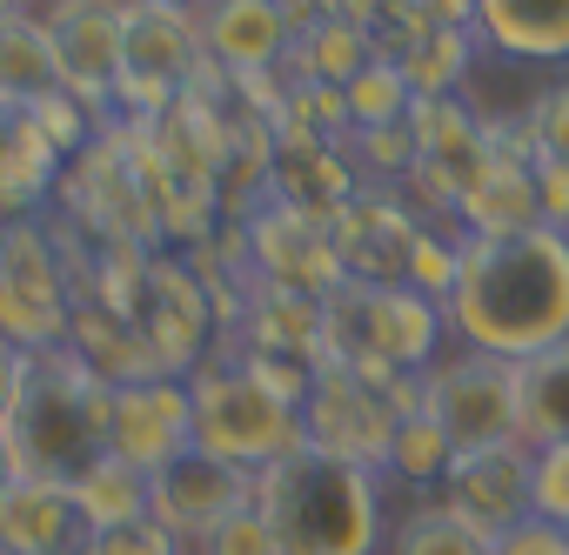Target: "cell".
<instances>
[{"mask_svg":"<svg viewBox=\"0 0 569 555\" xmlns=\"http://www.w3.org/2000/svg\"><path fill=\"white\" fill-rule=\"evenodd\" d=\"M462 241H469V234L422 228V234H416V248H409V268H402V289H416V295H429V302H449L456 268H462Z\"/></svg>","mask_w":569,"mask_h":555,"instance_id":"cell-29","label":"cell"},{"mask_svg":"<svg viewBox=\"0 0 569 555\" xmlns=\"http://www.w3.org/2000/svg\"><path fill=\"white\" fill-rule=\"evenodd\" d=\"M522 128H529V148H536V161H542V168H562V174H569V81L542 88V94L529 101Z\"/></svg>","mask_w":569,"mask_h":555,"instance_id":"cell-30","label":"cell"},{"mask_svg":"<svg viewBox=\"0 0 569 555\" xmlns=\"http://www.w3.org/2000/svg\"><path fill=\"white\" fill-rule=\"evenodd\" d=\"M21 121H28V128H34V134H41V141H48V148H54L61 161H68V154H81V148L94 141V128H101L108 114H94V108H88L81 94L54 88V94H41L34 108H21Z\"/></svg>","mask_w":569,"mask_h":555,"instance_id":"cell-28","label":"cell"},{"mask_svg":"<svg viewBox=\"0 0 569 555\" xmlns=\"http://www.w3.org/2000/svg\"><path fill=\"white\" fill-rule=\"evenodd\" d=\"M21 382H28V349H14L8 335H0V428H8V415L21 402Z\"/></svg>","mask_w":569,"mask_h":555,"instance_id":"cell-36","label":"cell"},{"mask_svg":"<svg viewBox=\"0 0 569 555\" xmlns=\"http://www.w3.org/2000/svg\"><path fill=\"white\" fill-rule=\"evenodd\" d=\"M329 234H336V254H342V274L349 282H376V289H396L402 268H409V248L422 234V221L402 208V194L389 188H356V201H342L329 214Z\"/></svg>","mask_w":569,"mask_h":555,"instance_id":"cell-14","label":"cell"},{"mask_svg":"<svg viewBox=\"0 0 569 555\" xmlns=\"http://www.w3.org/2000/svg\"><path fill=\"white\" fill-rule=\"evenodd\" d=\"M134 329L148 342L154 375H194L221 335V315L208 302V282L188 254H154L148 261V282L134 295Z\"/></svg>","mask_w":569,"mask_h":555,"instance_id":"cell-7","label":"cell"},{"mask_svg":"<svg viewBox=\"0 0 569 555\" xmlns=\"http://www.w3.org/2000/svg\"><path fill=\"white\" fill-rule=\"evenodd\" d=\"M241 502H254V475L234 468V462H221V455H208V448H181L174 462H161V468L148 475V515H154L168 535H181L188 555H194Z\"/></svg>","mask_w":569,"mask_h":555,"instance_id":"cell-10","label":"cell"},{"mask_svg":"<svg viewBox=\"0 0 569 555\" xmlns=\"http://www.w3.org/2000/svg\"><path fill=\"white\" fill-rule=\"evenodd\" d=\"M496 555H569V528L549 515H522L509 535H496Z\"/></svg>","mask_w":569,"mask_h":555,"instance_id":"cell-34","label":"cell"},{"mask_svg":"<svg viewBox=\"0 0 569 555\" xmlns=\"http://www.w3.org/2000/svg\"><path fill=\"white\" fill-rule=\"evenodd\" d=\"M449 462H456V442H449V428L422 408V415H402V422H396V442H389L382 482H402V488H442Z\"/></svg>","mask_w":569,"mask_h":555,"instance_id":"cell-24","label":"cell"},{"mask_svg":"<svg viewBox=\"0 0 569 555\" xmlns=\"http://www.w3.org/2000/svg\"><path fill=\"white\" fill-rule=\"evenodd\" d=\"M456 221H462V234L536 228V221H542V208H536V161H516V154H496V148H489V168H482V181L456 201Z\"/></svg>","mask_w":569,"mask_h":555,"instance_id":"cell-20","label":"cell"},{"mask_svg":"<svg viewBox=\"0 0 569 555\" xmlns=\"http://www.w3.org/2000/svg\"><path fill=\"white\" fill-rule=\"evenodd\" d=\"M449 515L482 528L489 542L509 535L522 515H536V448L529 442H496V448H462L436 488Z\"/></svg>","mask_w":569,"mask_h":555,"instance_id":"cell-11","label":"cell"},{"mask_svg":"<svg viewBox=\"0 0 569 555\" xmlns=\"http://www.w3.org/2000/svg\"><path fill=\"white\" fill-rule=\"evenodd\" d=\"M0 555H14V548H0Z\"/></svg>","mask_w":569,"mask_h":555,"instance_id":"cell-40","label":"cell"},{"mask_svg":"<svg viewBox=\"0 0 569 555\" xmlns=\"http://www.w3.org/2000/svg\"><path fill=\"white\" fill-rule=\"evenodd\" d=\"M194 555H281V542H274V528H268V515H261V502H241Z\"/></svg>","mask_w":569,"mask_h":555,"instance_id":"cell-32","label":"cell"},{"mask_svg":"<svg viewBox=\"0 0 569 555\" xmlns=\"http://www.w3.org/2000/svg\"><path fill=\"white\" fill-rule=\"evenodd\" d=\"M0 141H8V114H0Z\"/></svg>","mask_w":569,"mask_h":555,"instance_id":"cell-39","label":"cell"},{"mask_svg":"<svg viewBox=\"0 0 569 555\" xmlns=\"http://www.w3.org/2000/svg\"><path fill=\"white\" fill-rule=\"evenodd\" d=\"M88 522L74 508V488L54 475H14L0 495V548L14 555H81Z\"/></svg>","mask_w":569,"mask_h":555,"instance_id":"cell-17","label":"cell"},{"mask_svg":"<svg viewBox=\"0 0 569 555\" xmlns=\"http://www.w3.org/2000/svg\"><path fill=\"white\" fill-rule=\"evenodd\" d=\"M108 415H114V382L101 369H88L68 342L28 355V382H21V402L8 415V442L21 455V475L74 482L108 448Z\"/></svg>","mask_w":569,"mask_h":555,"instance_id":"cell-3","label":"cell"},{"mask_svg":"<svg viewBox=\"0 0 569 555\" xmlns=\"http://www.w3.org/2000/svg\"><path fill=\"white\" fill-rule=\"evenodd\" d=\"M469 28L502 61L522 68L569 61V0H469Z\"/></svg>","mask_w":569,"mask_h":555,"instance_id":"cell-18","label":"cell"},{"mask_svg":"<svg viewBox=\"0 0 569 555\" xmlns=\"http://www.w3.org/2000/svg\"><path fill=\"white\" fill-rule=\"evenodd\" d=\"M148 8H201V0H148Z\"/></svg>","mask_w":569,"mask_h":555,"instance_id":"cell-38","label":"cell"},{"mask_svg":"<svg viewBox=\"0 0 569 555\" xmlns=\"http://www.w3.org/2000/svg\"><path fill=\"white\" fill-rule=\"evenodd\" d=\"M296 54H302L309 81L342 88L349 74H362V68L376 61V41H369V28H362V21H322L316 34H302V41H296Z\"/></svg>","mask_w":569,"mask_h":555,"instance_id":"cell-27","label":"cell"},{"mask_svg":"<svg viewBox=\"0 0 569 555\" xmlns=\"http://www.w3.org/2000/svg\"><path fill=\"white\" fill-rule=\"evenodd\" d=\"M449 355V315L442 302L416 289H376V282H342L322 302V362H342L369 382L396 375H429Z\"/></svg>","mask_w":569,"mask_h":555,"instance_id":"cell-4","label":"cell"},{"mask_svg":"<svg viewBox=\"0 0 569 555\" xmlns=\"http://www.w3.org/2000/svg\"><path fill=\"white\" fill-rule=\"evenodd\" d=\"M14 475H21V455H14V442H8V428H0V495L14 488Z\"/></svg>","mask_w":569,"mask_h":555,"instance_id":"cell-37","label":"cell"},{"mask_svg":"<svg viewBox=\"0 0 569 555\" xmlns=\"http://www.w3.org/2000/svg\"><path fill=\"white\" fill-rule=\"evenodd\" d=\"M54 174H61V154L21 114H8V141H0V221L41 214V201L54 194Z\"/></svg>","mask_w":569,"mask_h":555,"instance_id":"cell-22","label":"cell"},{"mask_svg":"<svg viewBox=\"0 0 569 555\" xmlns=\"http://www.w3.org/2000/svg\"><path fill=\"white\" fill-rule=\"evenodd\" d=\"M536 208H542L549 228L569 234V174H562V168H542V161H536Z\"/></svg>","mask_w":569,"mask_h":555,"instance_id":"cell-35","label":"cell"},{"mask_svg":"<svg viewBox=\"0 0 569 555\" xmlns=\"http://www.w3.org/2000/svg\"><path fill=\"white\" fill-rule=\"evenodd\" d=\"M188 402H194V448L261 475L268 462H281L289 448H302V408L289 395H274L234 349H208V362L188 375Z\"/></svg>","mask_w":569,"mask_h":555,"instance_id":"cell-5","label":"cell"},{"mask_svg":"<svg viewBox=\"0 0 569 555\" xmlns=\"http://www.w3.org/2000/svg\"><path fill=\"white\" fill-rule=\"evenodd\" d=\"M81 555H188V548L154 515H134V522H114V528H88Z\"/></svg>","mask_w":569,"mask_h":555,"instance_id":"cell-31","label":"cell"},{"mask_svg":"<svg viewBox=\"0 0 569 555\" xmlns=\"http://www.w3.org/2000/svg\"><path fill=\"white\" fill-rule=\"evenodd\" d=\"M221 335H234V342L254 349V355H296V362H316V369H322V302H316V295H296V289L254 282L241 322L221 329Z\"/></svg>","mask_w":569,"mask_h":555,"instance_id":"cell-19","label":"cell"},{"mask_svg":"<svg viewBox=\"0 0 569 555\" xmlns=\"http://www.w3.org/2000/svg\"><path fill=\"white\" fill-rule=\"evenodd\" d=\"M429 415L449 428L456 455L462 448H496V442H522L516 435V362H496L482 349H449L429 375Z\"/></svg>","mask_w":569,"mask_h":555,"instance_id":"cell-8","label":"cell"},{"mask_svg":"<svg viewBox=\"0 0 569 555\" xmlns=\"http://www.w3.org/2000/svg\"><path fill=\"white\" fill-rule=\"evenodd\" d=\"M108 448L121 462H134L141 475H154L161 462H174L181 448H194V402H188V375H141L114 389V415H108Z\"/></svg>","mask_w":569,"mask_h":555,"instance_id":"cell-13","label":"cell"},{"mask_svg":"<svg viewBox=\"0 0 569 555\" xmlns=\"http://www.w3.org/2000/svg\"><path fill=\"white\" fill-rule=\"evenodd\" d=\"M536 515L569 528V442L562 448H536Z\"/></svg>","mask_w":569,"mask_h":555,"instance_id":"cell-33","label":"cell"},{"mask_svg":"<svg viewBox=\"0 0 569 555\" xmlns=\"http://www.w3.org/2000/svg\"><path fill=\"white\" fill-rule=\"evenodd\" d=\"M74 329V282L54 248V228L41 214L0 221V335L41 355L61 349Z\"/></svg>","mask_w":569,"mask_h":555,"instance_id":"cell-6","label":"cell"},{"mask_svg":"<svg viewBox=\"0 0 569 555\" xmlns=\"http://www.w3.org/2000/svg\"><path fill=\"white\" fill-rule=\"evenodd\" d=\"M396 408H389V389L342 369V362H322L309 395H302V442L342 455V462H362L382 475L389 462V442H396Z\"/></svg>","mask_w":569,"mask_h":555,"instance_id":"cell-9","label":"cell"},{"mask_svg":"<svg viewBox=\"0 0 569 555\" xmlns=\"http://www.w3.org/2000/svg\"><path fill=\"white\" fill-rule=\"evenodd\" d=\"M516 435L529 448L569 442V335L529 362H516Z\"/></svg>","mask_w":569,"mask_h":555,"instance_id":"cell-21","label":"cell"},{"mask_svg":"<svg viewBox=\"0 0 569 555\" xmlns=\"http://www.w3.org/2000/svg\"><path fill=\"white\" fill-rule=\"evenodd\" d=\"M194 21H201V54L214 68H228L234 81L268 74L281 61V48H289V14H281V0H201Z\"/></svg>","mask_w":569,"mask_h":555,"instance_id":"cell-16","label":"cell"},{"mask_svg":"<svg viewBox=\"0 0 569 555\" xmlns=\"http://www.w3.org/2000/svg\"><path fill=\"white\" fill-rule=\"evenodd\" d=\"M68 488H74V508H81L88 528H114V522L148 515V475H141L134 462H121L114 448H101Z\"/></svg>","mask_w":569,"mask_h":555,"instance_id":"cell-23","label":"cell"},{"mask_svg":"<svg viewBox=\"0 0 569 555\" xmlns=\"http://www.w3.org/2000/svg\"><path fill=\"white\" fill-rule=\"evenodd\" d=\"M382 555H496V542L482 528H469L462 515H449L442 502H416L396 528Z\"/></svg>","mask_w":569,"mask_h":555,"instance_id":"cell-25","label":"cell"},{"mask_svg":"<svg viewBox=\"0 0 569 555\" xmlns=\"http://www.w3.org/2000/svg\"><path fill=\"white\" fill-rule=\"evenodd\" d=\"M254 502L281 555H382L389 548V482L316 442L268 462L254 475Z\"/></svg>","mask_w":569,"mask_h":555,"instance_id":"cell-2","label":"cell"},{"mask_svg":"<svg viewBox=\"0 0 569 555\" xmlns=\"http://www.w3.org/2000/svg\"><path fill=\"white\" fill-rule=\"evenodd\" d=\"M248 268H254V282L296 289V295H316V302H329L349 282L329 221L302 214V208H281V201L248 221Z\"/></svg>","mask_w":569,"mask_h":555,"instance_id":"cell-12","label":"cell"},{"mask_svg":"<svg viewBox=\"0 0 569 555\" xmlns=\"http://www.w3.org/2000/svg\"><path fill=\"white\" fill-rule=\"evenodd\" d=\"M342 101H349V121H356V128H396V121H409L416 88H409L402 61H382V54H376L362 74L342 81Z\"/></svg>","mask_w":569,"mask_h":555,"instance_id":"cell-26","label":"cell"},{"mask_svg":"<svg viewBox=\"0 0 569 555\" xmlns=\"http://www.w3.org/2000/svg\"><path fill=\"white\" fill-rule=\"evenodd\" d=\"M442 315L456 349H482L496 362H529L556 349L569 335V234L549 221L469 234Z\"/></svg>","mask_w":569,"mask_h":555,"instance_id":"cell-1","label":"cell"},{"mask_svg":"<svg viewBox=\"0 0 569 555\" xmlns=\"http://www.w3.org/2000/svg\"><path fill=\"white\" fill-rule=\"evenodd\" d=\"M48 34H54V54H61V88L81 94L94 114H108L114 74H121L128 0H54Z\"/></svg>","mask_w":569,"mask_h":555,"instance_id":"cell-15","label":"cell"}]
</instances>
